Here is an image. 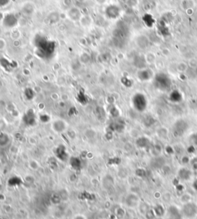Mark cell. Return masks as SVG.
<instances>
[{
  "mask_svg": "<svg viewBox=\"0 0 197 219\" xmlns=\"http://www.w3.org/2000/svg\"><path fill=\"white\" fill-rule=\"evenodd\" d=\"M29 164L30 168H32V169H33V170H36V169H38L39 167V163H38L35 160H31Z\"/></svg>",
  "mask_w": 197,
  "mask_h": 219,
  "instance_id": "cell-16",
  "label": "cell"
},
{
  "mask_svg": "<svg viewBox=\"0 0 197 219\" xmlns=\"http://www.w3.org/2000/svg\"><path fill=\"white\" fill-rule=\"evenodd\" d=\"M65 14H66L67 17L69 18V20H71L73 22L79 21L82 15H83L80 9L78 7H76V6H72V7L69 8L67 9Z\"/></svg>",
  "mask_w": 197,
  "mask_h": 219,
  "instance_id": "cell-6",
  "label": "cell"
},
{
  "mask_svg": "<svg viewBox=\"0 0 197 219\" xmlns=\"http://www.w3.org/2000/svg\"><path fill=\"white\" fill-rule=\"evenodd\" d=\"M192 188H193L195 191H197V179L194 181L193 184H192Z\"/></svg>",
  "mask_w": 197,
  "mask_h": 219,
  "instance_id": "cell-23",
  "label": "cell"
},
{
  "mask_svg": "<svg viewBox=\"0 0 197 219\" xmlns=\"http://www.w3.org/2000/svg\"><path fill=\"white\" fill-rule=\"evenodd\" d=\"M139 202V198L135 195L133 194H130L127 196L126 199V203L127 206L129 207H135V205H138Z\"/></svg>",
  "mask_w": 197,
  "mask_h": 219,
  "instance_id": "cell-8",
  "label": "cell"
},
{
  "mask_svg": "<svg viewBox=\"0 0 197 219\" xmlns=\"http://www.w3.org/2000/svg\"><path fill=\"white\" fill-rule=\"evenodd\" d=\"M169 214L170 219H180V214L179 210L175 206H172L169 209Z\"/></svg>",
  "mask_w": 197,
  "mask_h": 219,
  "instance_id": "cell-13",
  "label": "cell"
},
{
  "mask_svg": "<svg viewBox=\"0 0 197 219\" xmlns=\"http://www.w3.org/2000/svg\"><path fill=\"white\" fill-rule=\"evenodd\" d=\"M150 139L146 137H140L136 140V146L141 148H146L150 146Z\"/></svg>",
  "mask_w": 197,
  "mask_h": 219,
  "instance_id": "cell-12",
  "label": "cell"
},
{
  "mask_svg": "<svg viewBox=\"0 0 197 219\" xmlns=\"http://www.w3.org/2000/svg\"><path fill=\"white\" fill-rule=\"evenodd\" d=\"M6 46H7V42H6L5 39L4 38L0 37V51L5 50Z\"/></svg>",
  "mask_w": 197,
  "mask_h": 219,
  "instance_id": "cell-17",
  "label": "cell"
},
{
  "mask_svg": "<svg viewBox=\"0 0 197 219\" xmlns=\"http://www.w3.org/2000/svg\"><path fill=\"white\" fill-rule=\"evenodd\" d=\"M139 79L142 81H147L152 77V74L150 71L148 70H143L141 71L138 75Z\"/></svg>",
  "mask_w": 197,
  "mask_h": 219,
  "instance_id": "cell-14",
  "label": "cell"
},
{
  "mask_svg": "<svg viewBox=\"0 0 197 219\" xmlns=\"http://www.w3.org/2000/svg\"><path fill=\"white\" fill-rule=\"evenodd\" d=\"M178 175H179V177H180L182 180L188 181L189 179L191 178V176H192V172H191V171L190 170H189L188 168H183L179 171V172H178Z\"/></svg>",
  "mask_w": 197,
  "mask_h": 219,
  "instance_id": "cell-10",
  "label": "cell"
},
{
  "mask_svg": "<svg viewBox=\"0 0 197 219\" xmlns=\"http://www.w3.org/2000/svg\"><path fill=\"white\" fill-rule=\"evenodd\" d=\"M190 164L192 165V168L194 170H197V158H192L191 161H190Z\"/></svg>",
  "mask_w": 197,
  "mask_h": 219,
  "instance_id": "cell-19",
  "label": "cell"
},
{
  "mask_svg": "<svg viewBox=\"0 0 197 219\" xmlns=\"http://www.w3.org/2000/svg\"><path fill=\"white\" fill-rule=\"evenodd\" d=\"M154 212L158 216H162L164 214V209L161 205H157L154 209Z\"/></svg>",
  "mask_w": 197,
  "mask_h": 219,
  "instance_id": "cell-15",
  "label": "cell"
},
{
  "mask_svg": "<svg viewBox=\"0 0 197 219\" xmlns=\"http://www.w3.org/2000/svg\"><path fill=\"white\" fill-rule=\"evenodd\" d=\"M132 103L134 109L139 112H144L148 106V100L143 93H136L132 98Z\"/></svg>",
  "mask_w": 197,
  "mask_h": 219,
  "instance_id": "cell-2",
  "label": "cell"
},
{
  "mask_svg": "<svg viewBox=\"0 0 197 219\" xmlns=\"http://www.w3.org/2000/svg\"><path fill=\"white\" fill-rule=\"evenodd\" d=\"M72 219H87L86 218V216H84L83 214H76V215L74 216Z\"/></svg>",
  "mask_w": 197,
  "mask_h": 219,
  "instance_id": "cell-22",
  "label": "cell"
},
{
  "mask_svg": "<svg viewBox=\"0 0 197 219\" xmlns=\"http://www.w3.org/2000/svg\"><path fill=\"white\" fill-rule=\"evenodd\" d=\"M189 129V124L186 121L180 119L176 121L172 125V132L175 137H181Z\"/></svg>",
  "mask_w": 197,
  "mask_h": 219,
  "instance_id": "cell-3",
  "label": "cell"
},
{
  "mask_svg": "<svg viewBox=\"0 0 197 219\" xmlns=\"http://www.w3.org/2000/svg\"><path fill=\"white\" fill-rule=\"evenodd\" d=\"M165 158L162 156L157 155L153 158L150 161V165L153 169H160L165 166Z\"/></svg>",
  "mask_w": 197,
  "mask_h": 219,
  "instance_id": "cell-7",
  "label": "cell"
},
{
  "mask_svg": "<svg viewBox=\"0 0 197 219\" xmlns=\"http://www.w3.org/2000/svg\"><path fill=\"white\" fill-rule=\"evenodd\" d=\"M51 128L56 133H62L68 128V124L65 120L57 118L53 122Z\"/></svg>",
  "mask_w": 197,
  "mask_h": 219,
  "instance_id": "cell-4",
  "label": "cell"
},
{
  "mask_svg": "<svg viewBox=\"0 0 197 219\" xmlns=\"http://www.w3.org/2000/svg\"><path fill=\"white\" fill-rule=\"evenodd\" d=\"M62 4L65 5V7H67L68 9L72 7V0H62Z\"/></svg>",
  "mask_w": 197,
  "mask_h": 219,
  "instance_id": "cell-18",
  "label": "cell"
},
{
  "mask_svg": "<svg viewBox=\"0 0 197 219\" xmlns=\"http://www.w3.org/2000/svg\"><path fill=\"white\" fill-rule=\"evenodd\" d=\"M79 22L82 26L84 28H87L91 26L92 22V19L89 15H82Z\"/></svg>",
  "mask_w": 197,
  "mask_h": 219,
  "instance_id": "cell-9",
  "label": "cell"
},
{
  "mask_svg": "<svg viewBox=\"0 0 197 219\" xmlns=\"http://www.w3.org/2000/svg\"><path fill=\"white\" fill-rule=\"evenodd\" d=\"M182 98H183V96H182L181 93L178 90H173L169 94V100L172 102H175V103L180 102H181Z\"/></svg>",
  "mask_w": 197,
  "mask_h": 219,
  "instance_id": "cell-11",
  "label": "cell"
},
{
  "mask_svg": "<svg viewBox=\"0 0 197 219\" xmlns=\"http://www.w3.org/2000/svg\"><path fill=\"white\" fill-rule=\"evenodd\" d=\"M154 213H155V212H153V211H151V210L147 211V212H146V214H147V218H149V219L153 218H154Z\"/></svg>",
  "mask_w": 197,
  "mask_h": 219,
  "instance_id": "cell-20",
  "label": "cell"
},
{
  "mask_svg": "<svg viewBox=\"0 0 197 219\" xmlns=\"http://www.w3.org/2000/svg\"><path fill=\"white\" fill-rule=\"evenodd\" d=\"M183 213L186 218H193L197 214V206L194 203L189 202L183 206Z\"/></svg>",
  "mask_w": 197,
  "mask_h": 219,
  "instance_id": "cell-5",
  "label": "cell"
},
{
  "mask_svg": "<svg viewBox=\"0 0 197 219\" xmlns=\"http://www.w3.org/2000/svg\"><path fill=\"white\" fill-rule=\"evenodd\" d=\"M94 2H95V3L97 4V5H104V4H106V2H107V0H94Z\"/></svg>",
  "mask_w": 197,
  "mask_h": 219,
  "instance_id": "cell-21",
  "label": "cell"
},
{
  "mask_svg": "<svg viewBox=\"0 0 197 219\" xmlns=\"http://www.w3.org/2000/svg\"><path fill=\"white\" fill-rule=\"evenodd\" d=\"M154 84L156 87L159 89L160 91L167 92L170 89L172 86V82L170 79L165 74H158L156 75L154 79Z\"/></svg>",
  "mask_w": 197,
  "mask_h": 219,
  "instance_id": "cell-1",
  "label": "cell"
}]
</instances>
